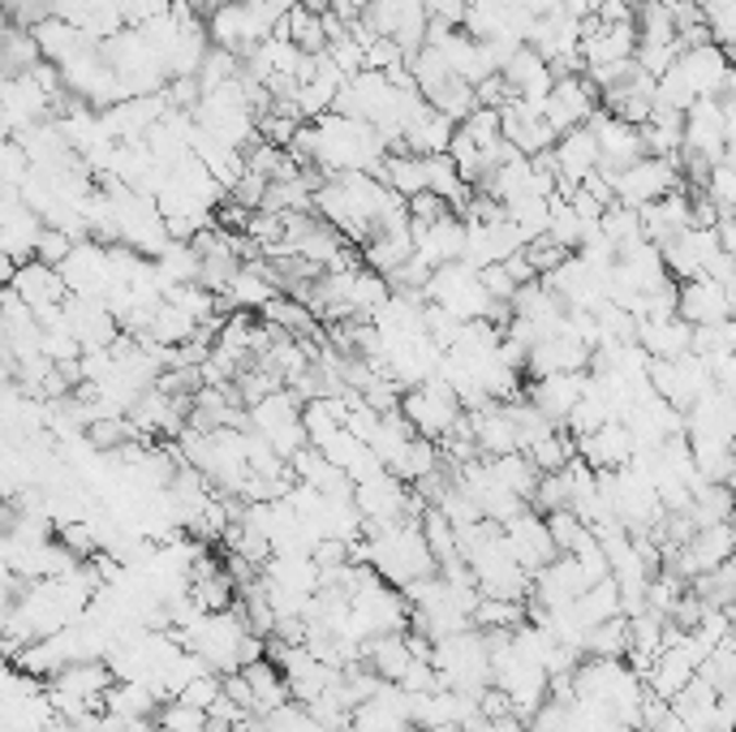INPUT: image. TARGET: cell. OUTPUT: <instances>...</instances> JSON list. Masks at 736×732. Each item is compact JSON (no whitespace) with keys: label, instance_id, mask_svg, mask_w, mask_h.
<instances>
[{"label":"cell","instance_id":"obj_1","mask_svg":"<svg viewBox=\"0 0 736 732\" xmlns=\"http://www.w3.org/2000/svg\"><path fill=\"white\" fill-rule=\"evenodd\" d=\"M594 108H598V95H594L590 78L586 73H569V78H556V82H551V91H547L538 117H543V126L560 139V134L586 126Z\"/></svg>","mask_w":736,"mask_h":732},{"label":"cell","instance_id":"obj_2","mask_svg":"<svg viewBox=\"0 0 736 732\" xmlns=\"http://www.w3.org/2000/svg\"><path fill=\"white\" fill-rule=\"evenodd\" d=\"M676 186H680L676 164H672V160H655V155H642L638 164H629L625 173L612 177L616 203H620V208H633V212H642L646 203L663 199V194L676 190Z\"/></svg>","mask_w":736,"mask_h":732},{"label":"cell","instance_id":"obj_3","mask_svg":"<svg viewBox=\"0 0 736 732\" xmlns=\"http://www.w3.org/2000/svg\"><path fill=\"white\" fill-rule=\"evenodd\" d=\"M733 315V290L715 285L711 276L676 281V319L689 328H711Z\"/></svg>","mask_w":736,"mask_h":732},{"label":"cell","instance_id":"obj_4","mask_svg":"<svg viewBox=\"0 0 736 732\" xmlns=\"http://www.w3.org/2000/svg\"><path fill=\"white\" fill-rule=\"evenodd\" d=\"M582 388H586V370L543 375V379H530V392H525V401H530V405H534L543 418H551L556 427H565L569 410L582 401Z\"/></svg>","mask_w":736,"mask_h":732},{"label":"cell","instance_id":"obj_5","mask_svg":"<svg viewBox=\"0 0 736 732\" xmlns=\"http://www.w3.org/2000/svg\"><path fill=\"white\" fill-rule=\"evenodd\" d=\"M676 73L685 78V86L693 91V99H711L728 78H733V66H728V52L715 48V44H702V48H685L676 57Z\"/></svg>","mask_w":736,"mask_h":732},{"label":"cell","instance_id":"obj_6","mask_svg":"<svg viewBox=\"0 0 736 732\" xmlns=\"http://www.w3.org/2000/svg\"><path fill=\"white\" fill-rule=\"evenodd\" d=\"M633 452L638 448H633V436H629L625 423H603L594 436L578 439V457L586 461L594 474L598 470H625L633 461Z\"/></svg>","mask_w":736,"mask_h":732},{"label":"cell","instance_id":"obj_7","mask_svg":"<svg viewBox=\"0 0 736 732\" xmlns=\"http://www.w3.org/2000/svg\"><path fill=\"white\" fill-rule=\"evenodd\" d=\"M551 155H556V181H569V186H582L590 173L598 168V143H594L590 126H578V130L560 134L551 143Z\"/></svg>","mask_w":736,"mask_h":732},{"label":"cell","instance_id":"obj_8","mask_svg":"<svg viewBox=\"0 0 736 732\" xmlns=\"http://www.w3.org/2000/svg\"><path fill=\"white\" fill-rule=\"evenodd\" d=\"M685 556H689L693 574H707V569H715V565L733 560V526H728V521H720V526H702V530L685 543Z\"/></svg>","mask_w":736,"mask_h":732},{"label":"cell","instance_id":"obj_9","mask_svg":"<svg viewBox=\"0 0 736 732\" xmlns=\"http://www.w3.org/2000/svg\"><path fill=\"white\" fill-rule=\"evenodd\" d=\"M689 323L680 319H663V323H642L638 328V345L646 350V358H660V363H672L680 354H689Z\"/></svg>","mask_w":736,"mask_h":732},{"label":"cell","instance_id":"obj_10","mask_svg":"<svg viewBox=\"0 0 736 732\" xmlns=\"http://www.w3.org/2000/svg\"><path fill=\"white\" fill-rule=\"evenodd\" d=\"M578 651L594 659H625V651H629V616H607V621L590 625L582 634V642H578Z\"/></svg>","mask_w":736,"mask_h":732},{"label":"cell","instance_id":"obj_11","mask_svg":"<svg viewBox=\"0 0 736 732\" xmlns=\"http://www.w3.org/2000/svg\"><path fill=\"white\" fill-rule=\"evenodd\" d=\"M423 99H427L436 113H443L452 126H461V121H465V117L478 108V104H474V86H470L465 78H456V73H448L440 86H431Z\"/></svg>","mask_w":736,"mask_h":732},{"label":"cell","instance_id":"obj_12","mask_svg":"<svg viewBox=\"0 0 736 732\" xmlns=\"http://www.w3.org/2000/svg\"><path fill=\"white\" fill-rule=\"evenodd\" d=\"M598 233H603L612 246H625V241H638V237H642V220H638L633 208L612 203V208L598 216Z\"/></svg>","mask_w":736,"mask_h":732},{"label":"cell","instance_id":"obj_13","mask_svg":"<svg viewBox=\"0 0 736 732\" xmlns=\"http://www.w3.org/2000/svg\"><path fill=\"white\" fill-rule=\"evenodd\" d=\"M155 724H159V729H168V732H207V711L186 707L181 698H168V703H159Z\"/></svg>","mask_w":736,"mask_h":732},{"label":"cell","instance_id":"obj_14","mask_svg":"<svg viewBox=\"0 0 736 732\" xmlns=\"http://www.w3.org/2000/svg\"><path fill=\"white\" fill-rule=\"evenodd\" d=\"M543 526H547V534H551V543H556V552H560V556H569V552H573V547H578V543L590 534V526H582V521H578L569 509L547 512V517H543Z\"/></svg>","mask_w":736,"mask_h":732},{"label":"cell","instance_id":"obj_15","mask_svg":"<svg viewBox=\"0 0 736 732\" xmlns=\"http://www.w3.org/2000/svg\"><path fill=\"white\" fill-rule=\"evenodd\" d=\"M456 130L478 146V151H487V146L500 143V113H496V108H474Z\"/></svg>","mask_w":736,"mask_h":732},{"label":"cell","instance_id":"obj_16","mask_svg":"<svg viewBox=\"0 0 736 732\" xmlns=\"http://www.w3.org/2000/svg\"><path fill=\"white\" fill-rule=\"evenodd\" d=\"M70 250H74V237H70V233H61V228H39V233H35V241H31L35 263H48V268H61Z\"/></svg>","mask_w":736,"mask_h":732},{"label":"cell","instance_id":"obj_17","mask_svg":"<svg viewBox=\"0 0 736 732\" xmlns=\"http://www.w3.org/2000/svg\"><path fill=\"white\" fill-rule=\"evenodd\" d=\"M221 694L228 703H237L246 716H254V694H250V685H246L241 672H221Z\"/></svg>","mask_w":736,"mask_h":732}]
</instances>
